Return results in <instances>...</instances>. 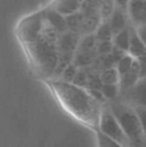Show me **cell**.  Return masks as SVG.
Masks as SVG:
<instances>
[{
    "label": "cell",
    "mask_w": 146,
    "mask_h": 147,
    "mask_svg": "<svg viewBox=\"0 0 146 147\" xmlns=\"http://www.w3.org/2000/svg\"><path fill=\"white\" fill-rule=\"evenodd\" d=\"M141 72H140V65L137 59H135L133 63H132V67L130 68L126 74H123L122 77H119V82H118V87L122 92L127 91L128 88H131L135 83H136L139 80H141Z\"/></svg>",
    "instance_id": "8"
},
{
    "label": "cell",
    "mask_w": 146,
    "mask_h": 147,
    "mask_svg": "<svg viewBox=\"0 0 146 147\" xmlns=\"http://www.w3.org/2000/svg\"><path fill=\"white\" fill-rule=\"evenodd\" d=\"M44 83L49 87L60 106L76 120L81 121L91 129H97L101 105L86 90L72 82L60 78H44Z\"/></svg>",
    "instance_id": "1"
},
{
    "label": "cell",
    "mask_w": 146,
    "mask_h": 147,
    "mask_svg": "<svg viewBox=\"0 0 146 147\" xmlns=\"http://www.w3.org/2000/svg\"><path fill=\"white\" fill-rule=\"evenodd\" d=\"M112 47H113V42L112 40H106V41H97L96 42V47H95V51L97 55H105L112 51Z\"/></svg>",
    "instance_id": "24"
},
{
    "label": "cell",
    "mask_w": 146,
    "mask_h": 147,
    "mask_svg": "<svg viewBox=\"0 0 146 147\" xmlns=\"http://www.w3.org/2000/svg\"><path fill=\"white\" fill-rule=\"evenodd\" d=\"M145 41L142 40L139 36L136 28L133 26H131V31H130V42H128V49H127V54L131 55L133 59L140 58L141 55H145Z\"/></svg>",
    "instance_id": "10"
},
{
    "label": "cell",
    "mask_w": 146,
    "mask_h": 147,
    "mask_svg": "<svg viewBox=\"0 0 146 147\" xmlns=\"http://www.w3.org/2000/svg\"><path fill=\"white\" fill-rule=\"evenodd\" d=\"M100 91H101L104 97H105V100L109 101V100H113V98H117L118 92H119V87H118V84H116V83L114 84H103Z\"/></svg>",
    "instance_id": "20"
},
{
    "label": "cell",
    "mask_w": 146,
    "mask_h": 147,
    "mask_svg": "<svg viewBox=\"0 0 146 147\" xmlns=\"http://www.w3.org/2000/svg\"><path fill=\"white\" fill-rule=\"evenodd\" d=\"M45 27V9L35 12L19 21L16 28V35L22 45L30 44L41 37Z\"/></svg>",
    "instance_id": "4"
},
{
    "label": "cell",
    "mask_w": 146,
    "mask_h": 147,
    "mask_svg": "<svg viewBox=\"0 0 146 147\" xmlns=\"http://www.w3.org/2000/svg\"><path fill=\"white\" fill-rule=\"evenodd\" d=\"M77 70H78V68L76 67L73 63H71V64H68V65L64 68L63 70H62L59 78L63 80V81H66V82H72L73 77H74L76 73H77Z\"/></svg>",
    "instance_id": "22"
},
{
    "label": "cell",
    "mask_w": 146,
    "mask_h": 147,
    "mask_svg": "<svg viewBox=\"0 0 146 147\" xmlns=\"http://www.w3.org/2000/svg\"><path fill=\"white\" fill-rule=\"evenodd\" d=\"M94 36L96 38V41H106V40H112L113 37V32L112 28L109 26L108 21H101L99 23V26L96 27V30L94 31Z\"/></svg>",
    "instance_id": "17"
},
{
    "label": "cell",
    "mask_w": 146,
    "mask_h": 147,
    "mask_svg": "<svg viewBox=\"0 0 146 147\" xmlns=\"http://www.w3.org/2000/svg\"><path fill=\"white\" fill-rule=\"evenodd\" d=\"M99 78L103 84H118L119 82V74H118L116 67L105 68L99 72Z\"/></svg>",
    "instance_id": "16"
},
{
    "label": "cell",
    "mask_w": 146,
    "mask_h": 147,
    "mask_svg": "<svg viewBox=\"0 0 146 147\" xmlns=\"http://www.w3.org/2000/svg\"><path fill=\"white\" fill-rule=\"evenodd\" d=\"M95 133H96V140H97V146L100 147H108V146H116V147H120L113 138H110L108 134L103 133L99 129H95Z\"/></svg>",
    "instance_id": "21"
},
{
    "label": "cell",
    "mask_w": 146,
    "mask_h": 147,
    "mask_svg": "<svg viewBox=\"0 0 146 147\" xmlns=\"http://www.w3.org/2000/svg\"><path fill=\"white\" fill-rule=\"evenodd\" d=\"M135 59L132 58L131 55H128L127 53L124 54V55L122 56V58L119 59V60L116 63V69L118 72V74H119V77H122L123 74H126V73L130 70V68L132 67V63H133Z\"/></svg>",
    "instance_id": "19"
},
{
    "label": "cell",
    "mask_w": 146,
    "mask_h": 147,
    "mask_svg": "<svg viewBox=\"0 0 146 147\" xmlns=\"http://www.w3.org/2000/svg\"><path fill=\"white\" fill-rule=\"evenodd\" d=\"M66 22H67V28H68V31L80 33V35L82 36L83 16H82V13H81L80 10L76 12V13H72V14L66 16Z\"/></svg>",
    "instance_id": "15"
},
{
    "label": "cell",
    "mask_w": 146,
    "mask_h": 147,
    "mask_svg": "<svg viewBox=\"0 0 146 147\" xmlns=\"http://www.w3.org/2000/svg\"><path fill=\"white\" fill-rule=\"evenodd\" d=\"M114 4V7L119 8V9L126 10L127 9V4H128V0H112Z\"/></svg>",
    "instance_id": "26"
},
{
    "label": "cell",
    "mask_w": 146,
    "mask_h": 147,
    "mask_svg": "<svg viewBox=\"0 0 146 147\" xmlns=\"http://www.w3.org/2000/svg\"><path fill=\"white\" fill-rule=\"evenodd\" d=\"M97 129L101 131L103 133L108 134L110 138H113L114 141L119 145L120 147H128L131 146V142L128 140V137L123 132V129L120 128L119 123L114 118V115L112 114V111L109 110L108 106H101L99 115V123H97Z\"/></svg>",
    "instance_id": "5"
},
{
    "label": "cell",
    "mask_w": 146,
    "mask_h": 147,
    "mask_svg": "<svg viewBox=\"0 0 146 147\" xmlns=\"http://www.w3.org/2000/svg\"><path fill=\"white\" fill-rule=\"evenodd\" d=\"M89 92L91 94L92 97H94L96 101H99L100 104H104V102L106 101L105 97L103 96V94H101V91H100V90H89Z\"/></svg>",
    "instance_id": "25"
},
{
    "label": "cell",
    "mask_w": 146,
    "mask_h": 147,
    "mask_svg": "<svg viewBox=\"0 0 146 147\" xmlns=\"http://www.w3.org/2000/svg\"><path fill=\"white\" fill-rule=\"evenodd\" d=\"M127 17L131 19V26L139 28L146 23V3L145 0H128Z\"/></svg>",
    "instance_id": "6"
},
{
    "label": "cell",
    "mask_w": 146,
    "mask_h": 147,
    "mask_svg": "<svg viewBox=\"0 0 146 147\" xmlns=\"http://www.w3.org/2000/svg\"><path fill=\"white\" fill-rule=\"evenodd\" d=\"M96 38H95L94 33H87V35H82L77 45L76 51H92L96 47Z\"/></svg>",
    "instance_id": "18"
},
{
    "label": "cell",
    "mask_w": 146,
    "mask_h": 147,
    "mask_svg": "<svg viewBox=\"0 0 146 147\" xmlns=\"http://www.w3.org/2000/svg\"><path fill=\"white\" fill-rule=\"evenodd\" d=\"M87 81H89V76L86 73V70L83 68H78L77 73H76V76L72 80V83L81 86V87H86L87 86Z\"/></svg>",
    "instance_id": "23"
},
{
    "label": "cell",
    "mask_w": 146,
    "mask_h": 147,
    "mask_svg": "<svg viewBox=\"0 0 146 147\" xmlns=\"http://www.w3.org/2000/svg\"><path fill=\"white\" fill-rule=\"evenodd\" d=\"M31 67L39 76L50 78L54 76L58 63L57 42L40 37L36 41L23 45Z\"/></svg>",
    "instance_id": "2"
},
{
    "label": "cell",
    "mask_w": 146,
    "mask_h": 147,
    "mask_svg": "<svg viewBox=\"0 0 146 147\" xmlns=\"http://www.w3.org/2000/svg\"><path fill=\"white\" fill-rule=\"evenodd\" d=\"M53 8L66 17L68 14L81 10V1L80 0H57Z\"/></svg>",
    "instance_id": "13"
},
{
    "label": "cell",
    "mask_w": 146,
    "mask_h": 147,
    "mask_svg": "<svg viewBox=\"0 0 146 147\" xmlns=\"http://www.w3.org/2000/svg\"><path fill=\"white\" fill-rule=\"evenodd\" d=\"M108 107L128 137L131 146L142 145L145 142V128L137 117L136 110L117 98L109 100Z\"/></svg>",
    "instance_id": "3"
},
{
    "label": "cell",
    "mask_w": 146,
    "mask_h": 147,
    "mask_svg": "<svg viewBox=\"0 0 146 147\" xmlns=\"http://www.w3.org/2000/svg\"><path fill=\"white\" fill-rule=\"evenodd\" d=\"M128 94V98L132 100V102L136 106L139 105H145V81L144 78L139 80L131 88L124 91Z\"/></svg>",
    "instance_id": "12"
},
{
    "label": "cell",
    "mask_w": 146,
    "mask_h": 147,
    "mask_svg": "<svg viewBox=\"0 0 146 147\" xmlns=\"http://www.w3.org/2000/svg\"><path fill=\"white\" fill-rule=\"evenodd\" d=\"M108 22H109V26L112 28L113 35L117 32H119L120 30H123L126 26L130 24L128 17H127V12L123 9H119V8H117V7H114L110 17L108 18Z\"/></svg>",
    "instance_id": "11"
},
{
    "label": "cell",
    "mask_w": 146,
    "mask_h": 147,
    "mask_svg": "<svg viewBox=\"0 0 146 147\" xmlns=\"http://www.w3.org/2000/svg\"><path fill=\"white\" fill-rule=\"evenodd\" d=\"M45 22H46L47 26L51 27L53 30H55L58 33H63L66 31H68L66 17L59 12H57L54 8L45 9Z\"/></svg>",
    "instance_id": "9"
},
{
    "label": "cell",
    "mask_w": 146,
    "mask_h": 147,
    "mask_svg": "<svg viewBox=\"0 0 146 147\" xmlns=\"http://www.w3.org/2000/svg\"><path fill=\"white\" fill-rule=\"evenodd\" d=\"M80 38V33L72 32V31H66V32L60 33L57 41L58 53H74Z\"/></svg>",
    "instance_id": "7"
},
{
    "label": "cell",
    "mask_w": 146,
    "mask_h": 147,
    "mask_svg": "<svg viewBox=\"0 0 146 147\" xmlns=\"http://www.w3.org/2000/svg\"><path fill=\"white\" fill-rule=\"evenodd\" d=\"M130 31H131V23L128 26H126L123 30H120L119 32L114 33L112 37V42L113 45L118 49L123 50L124 53H127L128 49V42H130Z\"/></svg>",
    "instance_id": "14"
}]
</instances>
